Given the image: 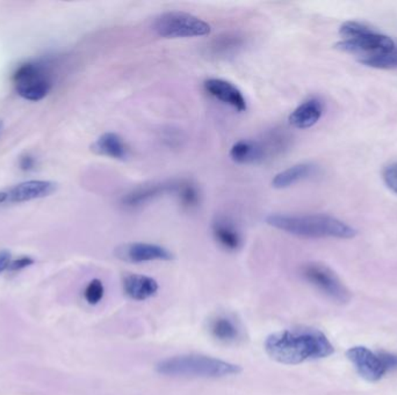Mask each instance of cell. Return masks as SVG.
I'll return each mask as SVG.
<instances>
[{
  "instance_id": "13",
  "label": "cell",
  "mask_w": 397,
  "mask_h": 395,
  "mask_svg": "<svg viewBox=\"0 0 397 395\" xmlns=\"http://www.w3.org/2000/svg\"><path fill=\"white\" fill-rule=\"evenodd\" d=\"M172 190V183H148L136 187L121 199L123 208L136 210L149 204L163 194Z\"/></svg>"
},
{
  "instance_id": "6",
  "label": "cell",
  "mask_w": 397,
  "mask_h": 395,
  "mask_svg": "<svg viewBox=\"0 0 397 395\" xmlns=\"http://www.w3.org/2000/svg\"><path fill=\"white\" fill-rule=\"evenodd\" d=\"M345 355L358 375L366 382H379L389 372L397 370V354L373 352L363 345H356L349 349Z\"/></svg>"
},
{
  "instance_id": "4",
  "label": "cell",
  "mask_w": 397,
  "mask_h": 395,
  "mask_svg": "<svg viewBox=\"0 0 397 395\" xmlns=\"http://www.w3.org/2000/svg\"><path fill=\"white\" fill-rule=\"evenodd\" d=\"M340 34L343 40L336 44L337 49L354 55L359 61L396 48L391 38L356 21L342 24Z\"/></svg>"
},
{
  "instance_id": "20",
  "label": "cell",
  "mask_w": 397,
  "mask_h": 395,
  "mask_svg": "<svg viewBox=\"0 0 397 395\" xmlns=\"http://www.w3.org/2000/svg\"><path fill=\"white\" fill-rule=\"evenodd\" d=\"M172 193L176 195L180 206L186 211H193L200 206L201 193L197 183L192 180H178L172 182Z\"/></svg>"
},
{
  "instance_id": "25",
  "label": "cell",
  "mask_w": 397,
  "mask_h": 395,
  "mask_svg": "<svg viewBox=\"0 0 397 395\" xmlns=\"http://www.w3.org/2000/svg\"><path fill=\"white\" fill-rule=\"evenodd\" d=\"M32 264H34V260L29 257H21L17 260L12 261L11 264L10 269L11 271H20L25 268L29 267Z\"/></svg>"
},
{
  "instance_id": "19",
  "label": "cell",
  "mask_w": 397,
  "mask_h": 395,
  "mask_svg": "<svg viewBox=\"0 0 397 395\" xmlns=\"http://www.w3.org/2000/svg\"><path fill=\"white\" fill-rule=\"evenodd\" d=\"M316 172V166L312 162H300L279 172L272 180V187L275 189H286L308 179Z\"/></svg>"
},
{
  "instance_id": "14",
  "label": "cell",
  "mask_w": 397,
  "mask_h": 395,
  "mask_svg": "<svg viewBox=\"0 0 397 395\" xmlns=\"http://www.w3.org/2000/svg\"><path fill=\"white\" fill-rule=\"evenodd\" d=\"M56 190V183L44 180H31L19 183L7 193L10 202H28L32 199H43L50 196Z\"/></svg>"
},
{
  "instance_id": "27",
  "label": "cell",
  "mask_w": 397,
  "mask_h": 395,
  "mask_svg": "<svg viewBox=\"0 0 397 395\" xmlns=\"http://www.w3.org/2000/svg\"><path fill=\"white\" fill-rule=\"evenodd\" d=\"M20 168L26 172H29L35 168V159L31 156H25L20 160Z\"/></svg>"
},
{
  "instance_id": "11",
  "label": "cell",
  "mask_w": 397,
  "mask_h": 395,
  "mask_svg": "<svg viewBox=\"0 0 397 395\" xmlns=\"http://www.w3.org/2000/svg\"><path fill=\"white\" fill-rule=\"evenodd\" d=\"M211 338L223 345H238L244 340V333L237 321L228 315H216L208 322Z\"/></svg>"
},
{
  "instance_id": "8",
  "label": "cell",
  "mask_w": 397,
  "mask_h": 395,
  "mask_svg": "<svg viewBox=\"0 0 397 395\" xmlns=\"http://www.w3.org/2000/svg\"><path fill=\"white\" fill-rule=\"evenodd\" d=\"M301 275L308 283L314 285L317 290L337 304L345 305L350 303L352 297L350 290L345 287L336 273L326 264L309 262L301 268Z\"/></svg>"
},
{
  "instance_id": "5",
  "label": "cell",
  "mask_w": 397,
  "mask_h": 395,
  "mask_svg": "<svg viewBox=\"0 0 397 395\" xmlns=\"http://www.w3.org/2000/svg\"><path fill=\"white\" fill-rule=\"evenodd\" d=\"M153 31L164 38H200L211 34V24L193 14L171 10L155 17Z\"/></svg>"
},
{
  "instance_id": "21",
  "label": "cell",
  "mask_w": 397,
  "mask_h": 395,
  "mask_svg": "<svg viewBox=\"0 0 397 395\" xmlns=\"http://www.w3.org/2000/svg\"><path fill=\"white\" fill-rule=\"evenodd\" d=\"M359 62L361 64L367 65L370 68L381 69V70H394V69H397V47L393 50L374 55L370 57L360 59Z\"/></svg>"
},
{
  "instance_id": "18",
  "label": "cell",
  "mask_w": 397,
  "mask_h": 395,
  "mask_svg": "<svg viewBox=\"0 0 397 395\" xmlns=\"http://www.w3.org/2000/svg\"><path fill=\"white\" fill-rule=\"evenodd\" d=\"M323 103L316 98L308 99L298 106L289 115V124L296 129H309L319 121L323 115Z\"/></svg>"
},
{
  "instance_id": "16",
  "label": "cell",
  "mask_w": 397,
  "mask_h": 395,
  "mask_svg": "<svg viewBox=\"0 0 397 395\" xmlns=\"http://www.w3.org/2000/svg\"><path fill=\"white\" fill-rule=\"evenodd\" d=\"M268 150L263 145L262 143L253 139H241L231 146V160L239 165H253L264 161L265 157L267 156Z\"/></svg>"
},
{
  "instance_id": "29",
  "label": "cell",
  "mask_w": 397,
  "mask_h": 395,
  "mask_svg": "<svg viewBox=\"0 0 397 395\" xmlns=\"http://www.w3.org/2000/svg\"><path fill=\"white\" fill-rule=\"evenodd\" d=\"M3 121L0 120V132H1V130H3Z\"/></svg>"
},
{
  "instance_id": "22",
  "label": "cell",
  "mask_w": 397,
  "mask_h": 395,
  "mask_svg": "<svg viewBox=\"0 0 397 395\" xmlns=\"http://www.w3.org/2000/svg\"><path fill=\"white\" fill-rule=\"evenodd\" d=\"M241 38L235 35H225L218 40L215 41L213 44L214 54H229L230 51L237 49L241 45Z\"/></svg>"
},
{
  "instance_id": "3",
  "label": "cell",
  "mask_w": 397,
  "mask_h": 395,
  "mask_svg": "<svg viewBox=\"0 0 397 395\" xmlns=\"http://www.w3.org/2000/svg\"><path fill=\"white\" fill-rule=\"evenodd\" d=\"M156 371L167 377L224 378L243 371L239 365L204 355H180L158 361Z\"/></svg>"
},
{
  "instance_id": "26",
  "label": "cell",
  "mask_w": 397,
  "mask_h": 395,
  "mask_svg": "<svg viewBox=\"0 0 397 395\" xmlns=\"http://www.w3.org/2000/svg\"><path fill=\"white\" fill-rule=\"evenodd\" d=\"M12 264V255L8 250H0V274L10 269Z\"/></svg>"
},
{
  "instance_id": "23",
  "label": "cell",
  "mask_w": 397,
  "mask_h": 395,
  "mask_svg": "<svg viewBox=\"0 0 397 395\" xmlns=\"http://www.w3.org/2000/svg\"><path fill=\"white\" fill-rule=\"evenodd\" d=\"M104 294H105V287L100 280H92L84 291V297L88 304L91 305L98 304L104 297Z\"/></svg>"
},
{
  "instance_id": "28",
  "label": "cell",
  "mask_w": 397,
  "mask_h": 395,
  "mask_svg": "<svg viewBox=\"0 0 397 395\" xmlns=\"http://www.w3.org/2000/svg\"><path fill=\"white\" fill-rule=\"evenodd\" d=\"M5 201H7V193H3V192H0V204L5 202Z\"/></svg>"
},
{
  "instance_id": "17",
  "label": "cell",
  "mask_w": 397,
  "mask_h": 395,
  "mask_svg": "<svg viewBox=\"0 0 397 395\" xmlns=\"http://www.w3.org/2000/svg\"><path fill=\"white\" fill-rule=\"evenodd\" d=\"M91 150L99 156L109 157L116 160H126L130 157V146L125 139L116 132H106L100 136L93 144Z\"/></svg>"
},
{
  "instance_id": "1",
  "label": "cell",
  "mask_w": 397,
  "mask_h": 395,
  "mask_svg": "<svg viewBox=\"0 0 397 395\" xmlns=\"http://www.w3.org/2000/svg\"><path fill=\"white\" fill-rule=\"evenodd\" d=\"M264 349L273 361L286 365L302 364L329 357L335 347L323 331L310 327L277 331L265 340Z\"/></svg>"
},
{
  "instance_id": "7",
  "label": "cell",
  "mask_w": 397,
  "mask_h": 395,
  "mask_svg": "<svg viewBox=\"0 0 397 395\" xmlns=\"http://www.w3.org/2000/svg\"><path fill=\"white\" fill-rule=\"evenodd\" d=\"M15 91L28 101H40L47 96L53 86L50 72L41 63L28 62L14 72Z\"/></svg>"
},
{
  "instance_id": "2",
  "label": "cell",
  "mask_w": 397,
  "mask_h": 395,
  "mask_svg": "<svg viewBox=\"0 0 397 395\" xmlns=\"http://www.w3.org/2000/svg\"><path fill=\"white\" fill-rule=\"evenodd\" d=\"M266 224L286 234L310 239H351L356 234V231L343 220L326 215L272 213L266 217Z\"/></svg>"
},
{
  "instance_id": "24",
  "label": "cell",
  "mask_w": 397,
  "mask_h": 395,
  "mask_svg": "<svg viewBox=\"0 0 397 395\" xmlns=\"http://www.w3.org/2000/svg\"><path fill=\"white\" fill-rule=\"evenodd\" d=\"M384 180L388 188L397 194V162H393L384 169Z\"/></svg>"
},
{
  "instance_id": "15",
  "label": "cell",
  "mask_w": 397,
  "mask_h": 395,
  "mask_svg": "<svg viewBox=\"0 0 397 395\" xmlns=\"http://www.w3.org/2000/svg\"><path fill=\"white\" fill-rule=\"evenodd\" d=\"M123 287L127 297L132 301H143L156 296L160 285L153 277L128 274L123 277Z\"/></svg>"
},
{
  "instance_id": "10",
  "label": "cell",
  "mask_w": 397,
  "mask_h": 395,
  "mask_svg": "<svg viewBox=\"0 0 397 395\" xmlns=\"http://www.w3.org/2000/svg\"><path fill=\"white\" fill-rule=\"evenodd\" d=\"M204 91L211 95V98L224 105L229 106L237 112H245L248 109V102L241 89L235 86L230 81L221 78H209L204 81Z\"/></svg>"
},
{
  "instance_id": "9",
  "label": "cell",
  "mask_w": 397,
  "mask_h": 395,
  "mask_svg": "<svg viewBox=\"0 0 397 395\" xmlns=\"http://www.w3.org/2000/svg\"><path fill=\"white\" fill-rule=\"evenodd\" d=\"M119 260L128 264H144L153 261L174 260V255L165 247L149 243H128L120 245L114 250Z\"/></svg>"
},
{
  "instance_id": "12",
  "label": "cell",
  "mask_w": 397,
  "mask_h": 395,
  "mask_svg": "<svg viewBox=\"0 0 397 395\" xmlns=\"http://www.w3.org/2000/svg\"><path fill=\"white\" fill-rule=\"evenodd\" d=\"M211 234L215 241L228 252H237L243 246V236L234 220L216 216L211 223Z\"/></svg>"
}]
</instances>
